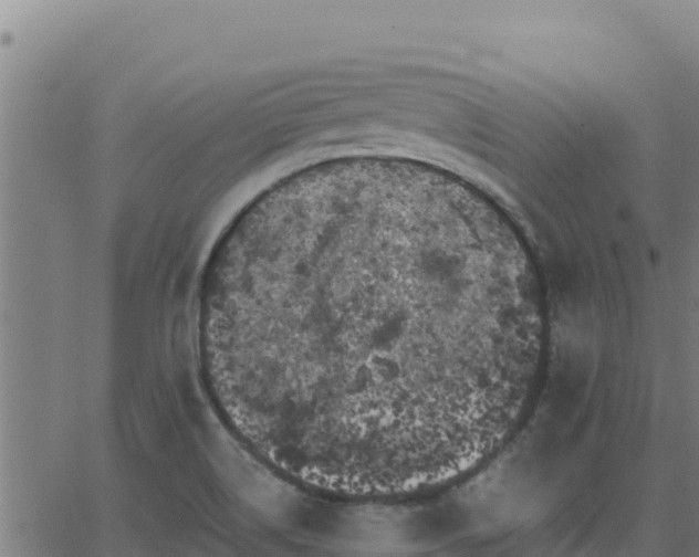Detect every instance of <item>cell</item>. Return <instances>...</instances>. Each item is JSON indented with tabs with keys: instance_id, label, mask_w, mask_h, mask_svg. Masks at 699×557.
<instances>
[{
	"instance_id": "1",
	"label": "cell",
	"mask_w": 699,
	"mask_h": 557,
	"mask_svg": "<svg viewBox=\"0 0 699 557\" xmlns=\"http://www.w3.org/2000/svg\"><path fill=\"white\" fill-rule=\"evenodd\" d=\"M499 304L465 218L399 191L321 193L229 240L210 293L215 389L291 480L410 493L448 469L481 407Z\"/></svg>"
}]
</instances>
